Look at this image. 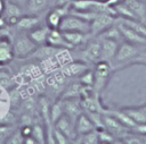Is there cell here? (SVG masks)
<instances>
[{
  "instance_id": "1",
  "label": "cell",
  "mask_w": 146,
  "mask_h": 144,
  "mask_svg": "<svg viewBox=\"0 0 146 144\" xmlns=\"http://www.w3.org/2000/svg\"><path fill=\"white\" fill-rule=\"evenodd\" d=\"M140 51L141 49H139L138 45L127 41H122L119 44L115 57L111 61L113 71L116 69L123 68L125 66H129L131 63H135V60L137 59V57L140 56Z\"/></svg>"
},
{
  "instance_id": "2",
  "label": "cell",
  "mask_w": 146,
  "mask_h": 144,
  "mask_svg": "<svg viewBox=\"0 0 146 144\" xmlns=\"http://www.w3.org/2000/svg\"><path fill=\"white\" fill-rule=\"evenodd\" d=\"M113 73V68L111 62L100 60L96 63L95 70H94V84H92V91L97 94H100L103 90L106 87L111 75Z\"/></svg>"
},
{
  "instance_id": "3",
  "label": "cell",
  "mask_w": 146,
  "mask_h": 144,
  "mask_svg": "<svg viewBox=\"0 0 146 144\" xmlns=\"http://www.w3.org/2000/svg\"><path fill=\"white\" fill-rule=\"evenodd\" d=\"M59 31L62 32H83V33H90V22L72 14L68 12L65 15L59 24L58 27Z\"/></svg>"
},
{
  "instance_id": "4",
  "label": "cell",
  "mask_w": 146,
  "mask_h": 144,
  "mask_svg": "<svg viewBox=\"0 0 146 144\" xmlns=\"http://www.w3.org/2000/svg\"><path fill=\"white\" fill-rule=\"evenodd\" d=\"M36 46L38 44L34 43L27 34H21L13 42L14 57H17L19 59L27 58L36 49Z\"/></svg>"
},
{
  "instance_id": "5",
  "label": "cell",
  "mask_w": 146,
  "mask_h": 144,
  "mask_svg": "<svg viewBox=\"0 0 146 144\" xmlns=\"http://www.w3.org/2000/svg\"><path fill=\"white\" fill-rule=\"evenodd\" d=\"M116 16L108 12H99L90 22V34L92 36H98L100 33L106 31L108 27L115 24Z\"/></svg>"
},
{
  "instance_id": "6",
  "label": "cell",
  "mask_w": 146,
  "mask_h": 144,
  "mask_svg": "<svg viewBox=\"0 0 146 144\" xmlns=\"http://www.w3.org/2000/svg\"><path fill=\"white\" fill-rule=\"evenodd\" d=\"M103 122H104L105 129L108 133H111L115 138H120L121 139L129 132H131V129H129L128 127L122 125L115 117H113L112 115H110L107 112L103 113Z\"/></svg>"
},
{
  "instance_id": "7",
  "label": "cell",
  "mask_w": 146,
  "mask_h": 144,
  "mask_svg": "<svg viewBox=\"0 0 146 144\" xmlns=\"http://www.w3.org/2000/svg\"><path fill=\"white\" fill-rule=\"evenodd\" d=\"M94 37L96 39L88 40L84 50L82 52L84 62L87 61L91 63H97L98 61H100V39L98 36H94Z\"/></svg>"
},
{
  "instance_id": "8",
  "label": "cell",
  "mask_w": 146,
  "mask_h": 144,
  "mask_svg": "<svg viewBox=\"0 0 146 144\" xmlns=\"http://www.w3.org/2000/svg\"><path fill=\"white\" fill-rule=\"evenodd\" d=\"M117 26L122 33L123 40L127 42H130L132 44H136L138 46H145L146 45V39L140 35L138 32H136L135 29H132L131 27H129L128 25L123 24L122 22L117 23Z\"/></svg>"
},
{
  "instance_id": "9",
  "label": "cell",
  "mask_w": 146,
  "mask_h": 144,
  "mask_svg": "<svg viewBox=\"0 0 146 144\" xmlns=\"http://www.w3.org/2000/svg\"><path fill=\"white\" fill-rule=\"evenodd\" d=\"M99 39H100V60L111 62L115 57L120 43L111 39H105V37H99Z\"/></svg>"
},
{
  "instance_id": "10",
  "label": "cell",
  "mask_w": 146,
  "mask_h": 144,
  "mask_svg": "<svg viewBox=\"0 0 146 144\" xmlns=\"http://www.w3.org/2000/svg\"><path fill=\"white\" fill-rule=\"evenodd\" d=\"M46 44H49V45H51L54 48H57V49H64V50L72 49V46L65 40L62 31H59L58 28H49L47 40H46Z\"/></svg>"
},
{
  "instance_id": "11",
  "label": "cell",
  "mask_w": 146,
  "mask_h": 144,
  "mask_svg": "<svg viewBox=\"0 0 146 144\" xmlns=\"http://www.w3.org/2000/svg\"><path fill=\"white\" fill-rule=\"evenodd\" d=\"M63 100V107H64V115H66L71 120L75 122L76 118L82 113V107L81 102L76 100V98H68V99H62Z\"/></svg>"
},
{
  "instance_id": "12",
  "label": "cell",
  "mask_w": 146,
  "mask_h": 144,
  "mask_svg": "<svg viewBox=\"0 0 146 144\" xmlns=\"http://www.w3.org/2000/svg\"><path fill=\"white\" fill-rule=\"evenodd\" d=\"M2 15H3V18H5L6 23L10 24V25H16L18 18L21 16H23L19 5H17L15 2H11L9 0L6 1V6H5Z\"/></svg>"
},
{
  "instance_id": "13",
  "label": "cell",
  "mask_w": 146,
  "mask_h": 144,
  "mask_svg": "<svg viewBox=\"0 0 146 144\" xmlns=\"http://www.w3.org/2000/svg\"><path fill=\"white\" fill-rule=\"evenodd\" d=\"M74 124H75V122H74L73 120H71L66 115H63V116L55 122L54 126H55L57 129H59L62 133H64L71 142H73V139H74L75 136H76V133H75V125H74Z\"/></svg>"
},
{
  "instance_id": "14",
  "label": "cell",
  "mask_w": 146,
  "mask_h": 144,
  "mask_svg": "<svg viewBox=\"0 0 146 144\" xmlns=\"http://www.w3.org/2000/svg\"><path fill=\"white\" fill-rule=\"evenodd\" d=\"M63 49H57V48H54L49 44H41V45H38L36 49L31 53L30 57L32 58H35V59H40V60H48V59H51V58H55L56 54Z\"/></svg>"
},
{
  "instance_id": "15",
  "label": "cell",
  "mask_w": 146,
  "mask_h": 144,
  "mask_svg": "<svg viewBox=\"0 0 146 144\" xmlns=\"http://www.w3.org/2000/svg\"><path fill=\"white\" fill-rule=\"evenodd\" d=\"M124 3L133 14L136 20L145 24L146 22V5L141 0H124Z\"/></svg>"
},
{
  "instance_id": "16",
  "label": "cell",
  "mask_w": 146,
  "mask_h": 144,
  "mask_svg": "<svg viewBox=\"0 0 146 144\" xmlns=\"http://www.w3.org/2000/svg\"><path fill=\"white\" fill-rule=\"evenodd\" d=\"M65 40L68 42V44L74 48V46H79L81 44H86L88 42V40L90 39V36H92L90 33H83V32H62Z\"/></svg>"
},
{
  "instance_id": "17",
  "label": "cell",
  "mask_w": 146,
  "mask_h": 144,
  "mask_svg": "<svg viewBox=\"0 0 146 144\" xmlns=\"http://www.w3.org/2000/svg\"><path fill=\"white\" fill-rule=\"evenodd\" d=\"M75 133L76 135H82V134H86L88 132H91L95 128V125L94 122L91 121V119L88 117L87 113H81L76 120H75Z\"/></svg>"
},
{
  "instance_id": "18",
  "label": "cell",
  "mask_w": 146,
  "mask_h": 144,
  "mask_svg": "<svg viewBox=\"0 0 146 144\" xmlns=\"http://www.w3.org/2000/svg\"><path fill=\"white\" fill-rule=\"evenodd\" d=\"M13 58V43H10L8 39L0 37V66H5L6 63L10 62Z\"/></svg>"
},
{
  "instance_id": "19",
  "label": "cell",
  "mask_w": 146,
  "mask_h": 144,
  "mask_svg": "<svg viewBox=\"0 0 146 144\" xmlns=\"http://www.w3.org/2000/svg\"><path fill=\"white\" fill-rule=\"evenodd\" d=\"M88 68V66L84 63V61H73L64 66L63 74L68 77H79L81 76Z\"/></svg>"
},
{
  "instance_id": "20",
  "label": "cell",
  "mask_w": 146,
  "mask_h": 144,
  "mask_svg": "<svg viewBox=\"0 0 146 144\" xmlns=\"http://www.w3.org/2000/svg\"><path fill=\"white\" fill-rule=\"evenodd\" d=\"M40 24V18L39 16L34 15V14H31V15H27V16H21L16 23V26L18 29H22V31H30L36 26H39Z\"/></svg>"
},
{
  "instance_id": "21",
  "label": "cell",
  "mask_w": 146,
  "mask_h": 144,
  "mask_svg": "<svg viewBox=\"0 0 146 144\" xmlns=\"http://www.w3.org/2000/svg\"><path fill=\"white\" fill-rule=\"evenodd\" d=\"M48 32H49V27L48 26H36V27L30 29L27 35L31 37V40L34 43H36L38 45H41V44L46 43Z\"/></svg>"
},
{
  "instance_id": "22",
  "label": "cell",
  "mask_w": 146,
  "mask_h": 144,
  "mask_svg": "<svg viewBox=\"0 0 146 144\" xmlns=\"http://www.w3.org/2000/svg\"><path fill=\"white\" fill-rule=\"evenodd\" d=\"M50 105H51V104H50L48 98H46V96H41V98L39 99L38 108H39L41 118H42V120L44 121L46 127L54 126V125L51 124V121H50Z\"/></svg>"
},
{
  "instance_id": "23",
  "label": "cell",
  "mask_w": 146,
  "mask_h": 144,
  "mask_svg": "<svg viewBox=\"0 0 146 144\" xmlns=\"http://www.w3.org/2000/svg\"><path fill=\"white\" fill-rule=\"evenodd\" d=\"M128 116H130L137 124L146 122V104L143 107H133V108H123L122 109Z\"/></svg>"
},
{
  "instance_id": "24",
  "label": "cell",
  "mask_w": 146,
  "mask_h": 144,
  "mask_svg": "<svg viewBox=\"0 0 146 144\" xmlns=\"http://www.w3.org/2000/svg\"><path fill=\"white\" fill-rule=\"evenodd\" d=\"M106 112L107 113H110V115H112L113 117H115L122 125H124L125 127H128L129 129H133L135 128V126L137 125V122L130 117V116H128L122 109L121 110H110V109H106Z\"/></svg>"
},
{
  "instance_id": "25",
  "label": "cell",
  "mask_w": 146,
  "mask_h": 144,
  "mask_svg": "<svg viewBox=\"0 0 146 144\" xmlns=\"http://www.w3.org/2000/svg\"><path fill=\"white\" fill-rule=\"evenodd\" d=\"M51 0H26V7L27 10L31 14H40L41 11L46 10L49 6Z\"/></svg>"
},
{
  "instance_id": "26",
  "label": "cell",
  "mask_w": 146,
  "mask_h": 144,
  "mask_svg": "<svg viewBox=\"0 0 146 144\" xmlns=\"http://www.w3.org/2000/svg\"><path fill=\"white\" fill-rule=\"evenodd\" d=\"M64 115V107H63V100H57L50 105V121L52 125Z\"/></svg>"
},
{
  "instance_id": "27",
  "label": "cell",
  "mask_w": 146,
  "mask_h": 144,
  "mask_svg": "<svg viewBox=\"0 0 146 144\" xmlns=\"http://www.w3.org/2000/svg\"><path fill=\"white\" fill-rule=\"evenodd\" d=\"M74 139H80L78 143H84V144H97L99 143V137H98V130L94 129L91 132H88L82 135H76Z\"/></svg>"
},
{
  "instance_id": "28",
  "label": "cell",
  "mask_w": 146,
  "mask_h": 144,
  "mask_svg": "<svg viewBox=\"0 0 146 144\" xmlns=\"http://www.w3.org/2000/svg\"><path fill=\"white\" fill-rule=\"evenodd\" d=\"M83 85L80 84H70L67 85V87L64 90L63 92V99H68V98H79L81 95V91H82Z\"/></svg>"
},
{
  "instance_id": "29",
  "label": "cell",
  "mask_w": 146,
  "mask_h": 144,
  "mask_svg": "<svg viewBox=\"0 0 146 144\" xmlns=\"http://www.w3.org/2000/svg\"><path fill=\"white\" fill-rule=\"evenodd\" d=\"M63 16L54 8L52 10H50L47 15V25L49 28H58L59 27V24H60V20H62Z\"/></svg>"
},
{
  "instance_id": "30",
  "label": "cell",
  "mask_w": 146,
  "mask_h": 144,
  "mask_svg": "<svg viewBox=\"0 0 146 144\" xmlns=\"http://www.w3.org/2000/svg\"><path fill=\"white\" fill-rule=\"evenodd\" d=\"M14 85L15 83L11 75L7 70L0 68V87L3 90H11Z\"/></svg>"
},
{
  "instance_id": "31",
  "label": "cell",
  "mask_w": 146,
  "mask_h": 144,
  "mask_svg": "<svg viewBox=\"0 0 146 144\" xmlns=\"http://www.w3.org/2000/svg\"><path fill=\"white\" fill-rule=\"evenodd\" d=\"M31 135L34 137V139L38 143H40V144L46 143V130L41 124H32V134Z\"/></svg>"
},
{
  "instance_id": "32",
  "label": "cell",
  "mask_w": 146,
  "mask_h": 144,
  "mask_svg": "<svg viewBox=\"0 0 146 144\" xmlns=\"http://www.w3.org/2000/svg\"><path fill=\"white\" fill-rule=\"evenodd\" d=\"M79 81H80V83L82 85L92 87V84H94V70L87 69L81 76H79Z\"/></svg>"
},
{
  "instance_id": "33",
  "label": "cell",
  "mask_w": 146,
  "mask_h": 144,
  "mask_svg": "<svg viewBox=\"0 0 146 144\" xmlns=\"http://www.w3.org/2000/svg\"><path fill=\"white\" fill-rule=\"evenodd\" d=\"M6 144H23L24 143V136L22 135V133H21V130H14L10 135H9V137L6 139V142H5Z\"/></svg>"
},
{
  "instance_id": "34",
  "label": "cell",
  "mask_w": 146,
  "mask_h": 144,
  "mask_svg": "<svg viewBox=\"0 0 146 144\" xmlns=\"http://www.w3.org/2000/svg\"><path fill=\"white\" fill-rule=\"evenodd\" d=\"M13 132L14 127L11 125H0V143H5Z\"/></svg>"
},
{
  "instance_id": "35",
  "label": "cell",
  "mask_w": 146,
  "mask_h": 144,
  "mask_svg": "<svg viewBox=\"0 0 146 144\" xmlns=\"http://www.w3.org/2000/svg\"><path fill=\"white\" fill-rule=\"evenodd\" d=\"M98 137H99V143H113L115 139V137L111 133H108L105 128L98 130Z\"/></svg>"
},
{
  "instance_id": "36",
  "label": "cell",
  "mask_w": 146,
  "mask_h": 144,
  "mask_svg": "<svg viewBox=\"0 0 146 144\" xmlns=\"http://www.w3.org/2000/svg\"><path fill=\"white\" fill-rule=\"evenodd\" d=\"M54 137H55V143H58V144H67L71 142L67 138V136L64 133H62L59 129H57L55 126H54Z\"/></svg>"
},
{
  "instance_id": "37",
  "label": "cell",
  "mask_w": 146,
  "mask_h": 144,
  "mask_svg": "<svg viewBox=\"0 0 146 144\" xmlns=\"http://www.w3.org/2000/svg\"><path fill=\"white\" fill-rule=\"evenodd\" d=\"M105 2H106V5H108V6H114V5H116V3H120V2H124V0H104Z\"/></svg>"
},
{
  "instance_id": "38",
  "label": "cell",
  "mask_w": 146,
  "mask_h": 144,
  "mask_svg": "<svg viewBox=\"0 0 146 144\" xmlns=\"http://www.w3.org/2000/svg\"><path fill=\"white\" fill-rule=\"evenodd\" d=\"M72 0H56V6H60V5H66V3H71Z\"/></svg>"
},
{
  "instance_id": "39",
  "label": "cell",
  "mask_w": 146,
  "mask_h": 144,
  "mask_svg": "<svg viewBox=\"0 0 146 144\" xmlns=\"http://www.w3.org/2000/svg\"><path fill=\"white\" fill-rule=\"evenodd\" d=\"M5 6H6V0H0V15L3 12Z\"/></svg>"
},
{
  "instance_id": "40",
  "label": "cell",
  "mask_w": 146,
  "mask_h": 144,
  "mask_svg": "<svg viewBox=\"0 0 146 144\" xmlns=\"http://www.w3.org/2000/svg\"><path fill=\"white\" fill-rule=\"evenodd\" d=\"M11 2H15L17 5H23V3H26V0H9Z\"/></svg>"
},
{
  "instance_id": "41",
  "label": "cell",
  "mask_w": 146,
  "mask_h": 144,
  "mask_svg": "<svg viewBox=\"0 0 146 144\" xmlns=\"http://www.w3.org/2000/svg\"><path fill=\"white\" fill-rule=\"evenodd\" d=\"M0 68H1V66H0Z\"/></svg>"
}]
</instances>
